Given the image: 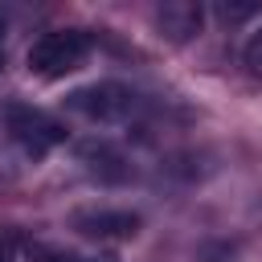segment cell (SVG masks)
Masks as SVG:
<instances>
[{"instance_id": "cell-1", "label": "cell", "mask_w": 262, "mask_h": 262, "mask_svg": "<svg viewBox=\"0 0 262 262\" xmlns=\"http://www.w3.org/2000/svg\"><path fill=\"white\" fill-rule=\"evenodd\" d=\"M90 53V33L82 29H61V33H45L33 49H29V70L37 78H61L70 70H78Z\"/></svg>"}, {"instance_id": "cell-2", "label": "cell", "mask_w": 262, "mask_h": 262, "mask_svg": "<svg viewBox=\"0 0 262 262\" xmlns=\"http://www.w3.org/2000/svg\"><path fill=\"white\" fill-rule=\"evenodd\" d=\"M66 102H70V111H78L94 123H119L135 111V90H127L123 82H94L86 90H74Z\"/></svg>"}, {"instance_id": "cell-3", "label": "cell", "mask_w": 262, "mask_h": 262, "mask_svg": "<svg viewBox=\"0 0 262 262\" xmlns=\"http://www.w3.org/2000/svg\"><path fill=\"white\" fill-rule=\"evenodd\" d=\"M4 119H8L12 135H16L29 151H45V147H53V143H61V139H66V127H61V123H53V119H49V115H41V111L8 106V111H4Z\"/></svg>"}, {"instance_id": "cell-4", "label": "cell", "mask_w": 262, "mask_h": 262, "mask_svg": "<svg viewBox=\"0 0 262 262\" xmlns=\"http://www.w3.org/2000/svg\"><path fill=\"white\" fill-rule=\"evenodd\" d=\"M156 25H160V33H164L168 41H188V37L201 33V25H205V8L192 4V0H168V4H160Z\"/></svg>"}, {"instance_id": "cell-5", "label": "cell", "mask_w": 262, "mask_h": 262, "mask_svg": "<svg viewBox=\"0 0 262 262\" xmlns=\"http://www.w3.org/2000/svg\"><path fill=\"white\" fill-rule=\"evenodd\" d=\"M74 229L86 233V237H131L139 229V217L135 213H123V209H94V213H78L74 217Z\"/></svg>"}, {"instance_id": "cell-6", "label": "cell", "mask_w": 262, "mask_h": 262, "mask_svg": "<svg viewBox=\"0 0 262 262\" xmlns=\"http://www.w3.org/2000/svg\"><path fill=\"white\" fill-rule=\"evenodd\" d=\"M82 160L90 164L94 176H106V180H123L127 176V168H119L123 160H119V151L111 143H82Z\"/></svg>"}, {"instance_id": "cell-7", "label": "cell", "mask_w": 262, "mask_h": 262, "mask_svg": "<svg viewBox=\"0 0 262 262\" xmlns=\"http://www.w3.org/2000/svg\"><path fill=\"white\" fill-rule=\"evenodd\" d=\"M254 12H258V4H229V0L217 4V16L229 20V25H233V20H246V16H254Z\"/></svg>"}, {"instance_id": "cell-8", "label": "cell", "mask_w": 262, "mask_h": 262, "mask_svg": "<svg viewBox=\"0 0 262 262\" xmlns=\"http://www.w3.org/2000/svg\"><path fill=\"white\" fill-rule=\"evenodd\" d=\"M246 66H250V74H258V78H262V29L246 41Z\"/></svg>"}, {"instance_id": "cell-9", "label": "cell", "mask_w": 262, "mask_h": 262, "mask_svg": "<svg viewBox=\"0 0 262 262\" xmlns=\"http://www.w3.org/2000/svg\"><path fill=\"white\" fill-rule=\"evenodd\" d=\"M37 262H82L78 254H61V250H49V254H41Z\"/></svg>"}, {"instance_id": "cell-10", "label": "cell", "mask_w": 262, "mask_h": 262, "mask_svg": "<svg viewBox=\"0 0 262 262\" xmlns=\"http://www.w3.org/2000/svg\"><path fill=\"white\" fill-rule=\"evenodd\" d=\"M0 262H12V242L0 237Z\"/></svg>"}, {"instance_id": "cell-11", "label": "cell", "mask_w": 262, "mask_h": 262, "mask_svg": "<svg viewBox=\"0 0 262 262\" xmlns=\"http://www.w3.org/2000/svg\"><path fill=\"white\" fill-rule=\"evenodd\" d=\"M82 262H115L111 254H98V258H82Z\"/></svg>"}, {"instance_id": "cell-12", "label": "cell", "mask_w": 262, "mask_h": 262, "mask_svg": "<svg viewBox=\"0 0 262 262\" xmlns=\"http://www.w3.org/2000/svg\"><path fill=\"white\" fill-rule=\"evenodd\" d=\"M0 41H4V20H0ZM0 70H4V45H0Z\"/></svg>"}]
</instances>
